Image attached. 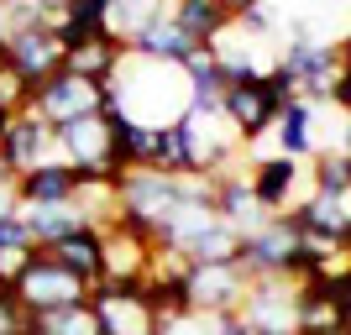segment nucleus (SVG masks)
Segmentation results:
<instances>
[{
    "label": "nucleus",
    "mask_w": 351,
    "mask_h": 335,
    "mask_svg": "<svg viewBox=\"0 0 351 335\" xmlns=\"http://www.w3.org/2000/svg\"><path fill=\"white\" fill-rule=\"evenodd\" d=\"M220 11L236 21V16H247V11H263V0H220Z\"/></svg>",
    "instance_id": "e433bc0d"
},
{
    "label": "nucleus",
    "mask_w": 351,
    "mask_h": 335,
    "mask_svg": "<svg viewBox=\"0 0 351 335\" xmlns=\"http://www.w3.org/2000/svg\"><path fill=\"white\" fill-rule=\"evenodd\" d=\"M32 335H105L95 304H69V309H47V314H32Z\"/></svg>",
    "instance_id": "393cba45"
},
{
    "label": "nucleus",
    "mask_w": 351,
    "mask_h": 335,
    "mask_svg": "<svg viewBox=\"0 0 351 335\" xmlns=\"http://www.w3.org/2000/svg\"><path fill=\"white\" fill-rule=\"evenodd\" d=\"M121 58H126V47L110 32H95V37H79V42L63 47V69L79 73V79H95V84H105L121 69Z\"/></svg>",
    "instance_id": "6ab92c4d"
},
{
    "label": "nucleus",
    "mask_w": 351,
    "mask_h": 335,
    "mask_svg": "<svg viewBox=\"0 0 351 335\" xmlns=\"http://www.w3.org/2000/svg\"><path fill=\"white\" fill-rule=\"evenodd\" d=\"M0 158H5L11 178L32 173V168H43V162H58V132H53L43 116L21 110V116L11 121V132L0 136Z\"/></svg>",
    "instance_id": "2eb2a0df"
},
{
    "label": "nucleus",
    "mask_w": 351,
    "mask_h": 335,
    "mask_svg": "<svg viewBox=\"0 0 351 335\" xmlns=\"http://www.w3.org/2000/svg\"><path fill=\"white\" fill-rule=\"evenodd\" d=\"M11 121H16V116H5V110H0V136H5V132H11Z\"/></svg>",
    "instance_id": "ea45409f"
},
{
    "label": "nucleus",
    "mask_w": 351,
    "mask_h": 335,
    "mask_svg": "<svg viewBox=\"0 0 351 335\" xmlns=\"http://www.w3.org/2000/svg\"><path fill=\"white\" fill-rule=\"evenodd\" d=\"M152 257H158V241L126 220H110L100 231V283H116V288H142L147 273H152Z\"/></svg>",
    "instance_id": "423d86ee"
},
{
    "label": "nucleus",
    "mask_w": 351,
    "mask_h": 335,
    "mask_svg": "<svg viewBox=\"0 0 351 335\" xmlns=\"http://www.w3.org/2000/svg\"><path fill=\"white\" fill-rule=\"evenodd\" d=\"M263 89H267V100L278 105V110H283V105H293V100H299V79H293V73L283 69V63H278V69H267V73H263Z\"/></svg>",
    "instance_id": "2f4dec72"
},
{
    "label": "nucleus",
    "mask_w": 351,
    "mask_h": 335,
    "mask_svg": "<svg viewBox=\"0 0 351 335\" xmlns=\"http://www.w3.org/2000/svg\"><path fill=\"white\" fill-rule=\"evenodd\" d=\"M189 79L178 63H158V58H142L126 47V58L121 69L105 79V110L121 121H136L147 132H158V126H178V121L189 116Z\"/></svg>",
    "instance_id": "f257e3e1"
},
{
    "label": "nucleus",
    "mask_w": 351,
    "mask_h": 335,
    "mask_svg": "<svg viewBox=\"0 0 351 335\" xmlns=\"http://www.w3.org/2000/svg\"><path fill=\"white\" fill-rule=\"evenodd\" d=\"M0 247H32V236H27V225H21V215L0 220Z\"/></svg>",
    "instance_id": "f704fd0d"
},
{
    "label": "nucleus",
    "mask_w": 351,
    "mask_h": 335,
    "mask_svg": "<svg viewBox=\"0 0 351 335\" xmlns=\"http://www.w3.org/2000/svg\"><path fill=\"white\" fill-rule=\"evenodd\" d=\"M247 184H252V199L263 204V215H289L293 204H304L309 194V168L304 162L283 158V152H273V158H257L247 168Z\"/></svg>",
    "instance_id": "9d476101"
},
{
    "label": "nucleus",
    "mask_w": 351,
    "mask_h": 335,
    "mask_svg": "<svg viewBox=\"0 0 351 335\" xmlns=\"http://www.w3.org/2000/svg\"><path fill=\"white\" fill-rule=\"evenodd\" d=\"M293 241H299L293 220L289 215H267L257 231L241 236V257H236V262L247 267V277H289Z\"/></svg>",
    "instance_id": "9b49d317"
},
{
    "label": "nucleus",
    "mask_w": 351,
    "mask_h": 335,
    "mask_svg": "<svg viewBox=\"0 0 351 335\" xmlns=\"http://www.w3.org/2000/svg\"><path fill=\"white\" fill-rule=\"evenodd\" d=\"M325 288H330V299H336V309L351 320V267L346 273H336V277H325Z\"/></svg>",
    "instance_id": "72a5a7b5"
},
{
    "label": "nucleus",
    "mask_w": 351,
    "mask_h": 335,
    "mask_svg": "<svg viewBox=\"0 0 351 335\" xmlns=\"http://www.w3.org/2000/svg\"><path fill=\"white\" fill-rule=\"evenodd\" d=\"M21 225H27L32 247H53V241H63L69 231H79L84 220H79V210L69 204H21Z\"/></svg>",
    "instance_id": "5701e85b"
},
{
    "label": "nucleus",
    "mask_w": 351,
    "mask_h": 335,
    "mask_svg": "<svg viewBox=\"0 0 351 335\" xmlns=\"http://www.w3.org/2000/svg\"><path fill=\"white\" fill-rule=\"evenodd\" d=\"M336 152H346V158H351V116H346V121H341V136H336Z\"/></svg>",
    "instance_id": "4c0bfd02"
},
{
    "label": "nucleus",
    "mask_w": 351,
    "mask_h": 335,
    "mask_svg": "<svg viewBox=\"0 0 351 335\" xmlns=\"http://www.w3.org/2000/svg\"><path fill=\"white\" fill-rule=\"evenodd\" d=\"M293 277H252L241 299V320L257 335H293Z\"/></svg>",
    "instance_id": "4468645a"
},
{
    "label": "nucleus",
    "mask_w": 351,
    "mask_h": 335,
    "mask_svg": "<svg viewBox=\"0 0 351 335\" xmlns=\"http://www.w3.org/2000/svg\"><path fill=\"white\" fill-rule=\"evenodd\" d=\"M184 257H189V262H236V257H241V236L215 220L205 236H194L189 247H184Z\"/></svg>",
    "instance_id": "c85d7f7f"
},
{
    "label": "nucleus",
    "mask_w": 351,
    "mask_h": 335,
    "mask_svg": "<svg viewBox=\"0 0 351 335\" xmlns=\"http://www.w3.org/2000/svg\"><path fill=\"white\" fill-rule=\"evenodd\" d=\"M0 58L37 89L43 79H53V73L63 69V37L53 27H11L5 47H0Z\"/></svg>",
    "instance_id": "ddd939ff"
},
{
    "label": "nucleus",
    "mask_w": 351,
    "mask_h": 335,
    "mask_svg": "<svg viewBox=\"0 0 351 335\" xmlns=\"http://www.w3.org/2000/svg\"><path fill=\"white\" fill-rule=\"evenodd\" d=\"M220 110H226V121L236 126L241 147L263 142V136L278 126V105L267 100L263 79H257V84H226V95H220Z\"/></svg>",
    "instance_id": "dca6fc26"
},
{
    "label": "nucleus",
    "mask_w": 351,
    "mask_h": 335,
    "mask_svg": "<svg viewBox=\"0 0 351 335\" xmlns=\"http://www.w3.org/2000/svg\"><path fill=\"white\" fill-rule=\"evenodd\" d=\"M351 320L336 309V299H330V288L320 277H309V283L293 288V335H336Z\"/></svg>",
    "instance_id": "a211bd4d"
},
{
    "label": "nucleus",
    "mask_w": 351,
    "mask_h": 335,
    "mask_svg": "<svg viewBox=\"0 0 351 335\" xmlns=\"http://www.w3.org/2000/svg\"><path fill=\"white\" fill-rule=\"evenodd\" d=\"M43 251L58 267H69L84 288L100 283V231H95V225H79V231H69L63 241H53V247H43Z\"/></svg>",
    "instance_id": "aec40b11"
},
{
    "label": "nucleus",
    "mask_w": 351,
    "mask_h": 335,
    "mask_svg": "<svg viewBox=\"0 0 351 335\" xmlns=\"http://www.w3.org/2000/svg\"><path fill=\"white\" fill-rule=\"evenodd\" d=\"M199 42H189L184 32L173 27V21H158V27H147L142 37L132 42V53H142V58H158V63H184Z\"/></svg>",
    "instance_id": "bb28decb"
},
{
    "label": "nucleus",
    "mask_w": 351,
    "mask_h": 335,
    "mask_svg": "<svg viewBox=\"0 0 351 335\" xmlns=\"http://www.w3.org/2000/svg\"><path fill=\"white\" fill-rule=\"evenodd\" d=\"M210 194H215V215H220V225H231L236 236H247V231H257L263 225V204L252 199V184H247V173L241 168H231V173H215L210 178Z\"/></svg>",
    "instance_id": "f3484780"
},
{
    "label": "nucleus",
    "mask_w": 351,
    "mask_h": 335,
    "mask_svg": "<svg viewBox=\"0 0 351 335\" xmlns=\"http://www.w3.org/2000/svg\"><path fill=\"white\" fill-rule=\"evenodd\" d=\"M278 63L299 79V100L304 105H330L341 73V42H315V37H293L283 42Z\"/></svg>",
    "instance_id": "1a4fd4ad"
},
{
    "label": "nucleus",
    "mask_w": 351,
    "mask_h": 335,
    "mask_svg": "<svg viewBox=\"0 0 351 335\" xmlns=\"http://www.w3.org/2000/svg\"><path fill=\"white\" fill-rule=\"evenodd\" d=\"M89 304L100 314L105 335H162V320L152 314L142 288H116V283H95L89 288Z\"/></svg>",
    "instance_id": "f8f14e48"
},
{
    "label": "nucleus",
    "mask_w": 351,
    "mask_h": 335,
    "mask_svg": "<svg viewBox=\"0 0 351 335\" xmlns=\"http://www.w3.org/2000/svg\"><path fill=\"white\" fill-rule=\"evenodd\" d=\"M58 162H69L79 178H116V126L105 110L58 126Z\"/></svg>",
    "instance_id": "20e7f679"
},
{
    "label": "nucleus",
    "mask_w": 351,
    "mask_h": 335,
    "mask_svg": "<svg viewBox=\"0 0 351 335\" xmlns=\"http://www.w3.org/2000/svg\"><path fill=\"white\" fill-rule=\"evenodd\" d=\"M73 189H79V173L69 162H43V168L16 178V199L21 204H69Z\"/></svg>",
    "instance_id": "412c9836"
},
{
    "label": "nucleus",
    "mask_w": 351,
    "mask_h": 335,
    "mask_svg": "<svg viewBox=\"0 0 351 335\" xmlns=\"http://www.w3.org/2000/svg\"><path fill=\"white\" fill-rule=\"evenodd\" d=\"M247 288H252V277H247L241 262H189V273H184L189 314H210V320H231V314H241Z\"/></svg>",
    "instance_id": "39448f33"
},
{
    "label": "nucleus",
    "mask_w": 351,
    "mask_h": 335,
    "mask_svg": "<svg viewBox=\"0 0 351 335\" xmlns=\"http://www.w3.org/2000/svg\"><path fill=\"white\" fill-rule=\"evenodd\" d=\"M178 69H184V79H189L194 105H220V95H226V69L210 58V47H194Z\"/></svg>",
    "instance_id": "b1692460"
},
{
    "label": "nucleus",
    "mask_w": 351,
    "mask_h": 335,
    "mask_svg": "<svg viewBox=\"0 0 351 335\" xmlns=\"http://www.w3.org/2000/svg\"><path fill=\"white\" fill-rule=\"evenodd\" d=\"M0 184H11V168H5V158H0Z\"/></svg>",
    "instance_id": "a19ab883"
},
{
    "label": "nucleus",
    "mask_w": 351,
    "mask_h": 335,
    "mask_svg": "<svg viewBox=\"0 0 351 335\" xmlns=\"http://www.w3.org/2000/svg\"><path fill=\"white\" fill-rule=\"evenodd\" d=\"M11 215H21V199H16V178H11V184H0V220H11Z\"/></svg>",
    "instance_id": "c9c22d12"
},
{
    "label": "nucleus",
    "mask_w": 351,
    "mask_h": 335,
    "mask_svg": "<svg viewBox=\"0 0 351 335\" xmlns=\"http://www.w3.org/2000/svg\"><path fill=\"white\" fill-rule=\"evenodd\" d=\"M116 189H121V220L158 241L162 225L178 215V204L189 199V178H168L158 168H132V173L116 178Z\"/></svg>",
    "instance_id": "f03ea898"
},
{
    "label": "nucleus",
    "mask_w": 351,
    "mask_h": 335,
    "mask_svg": "<svg viewBox=\"0 0 351 335\" xmlns=\"http://www.w3.org/2000/svg\"><path fill=\"white\" fill-rule=\"evenodd\" d=\"M11 293L21 299L27 314H47V309H69V304H84V299H89L84 283H79L69 267H58L43 247H37V257L27 262V273L11 283Z\"/></svg>",
    "instance_id": "6e6552de"
},
{
    "label": "nucleus",
    "mask_w": 351,
    "mask_h": 335,
    "mask_svg": "<svg viewBox=\"0 0 351 335\" xmlns=\"http://www.w3.org/2000/svg\"><path fill=\"white\" fill-rule=\"evenodd\" d=\"M178 136L189 147L194 178H215V173H231L236 168L241 136H236V126L226 121L220 105H189V116L178 121Z\"/></svg>",
    "instance_id": "7ed1b4c3"
},
{
    "label": "nucleus",
    "mask_w": 351,
    "mask_h": 335,
    "mask_svg": "<svg viewBox=\"0 0 351 335\" xmlns=\"http://www.w3.org/2000/svg\"><path fill=\"white\" fill-rule=\"evenodd\" d=\"M27 105H32V84L5 58H0V110H5V116H21Z\"/></svg>",
    "instance_id": "c756f323"
},
{
    "label": "nucleus",
    "mask_w": 351,
    "mask_h": 335,
    "mask_svg": "<svg viewBox=\"0 0 351 335\" xmlns=\"http://www.w3.org/2000/svg\"><path fill=\"white\" fill-rule=\"evenodd\" d=\"M32 116H43L53 132L58 126H69V121L79 116H95V110H105V84H95V79H79V73L58 69L53 79H43V84L32 89Z\"/></svg>",
    "instance_id": "0eeeda50"
},
{
    "label": "nucleus",
    "mask_w": 351,
    "mask_h": 335,
    "mask_svg": "<svg viewBox=\"0 0 351 335\" xmlns=\"http://www.w3.org/2000/svg\"><path fill=\"white\" fill-rule=\"evenodd\" d=\"M0 335H32V314L11 288H0Z\"/></svg>",
    "instance_id": "7c9ffc66"
},
{
    "label": "nucleus",
    "mask_w": 351,
    "mask_h": 335,
    "mask_svg": "<svg viewBox=\"0 0 351 335\" xmlns=\"http://www.w3.org/2000/svg\"><path fill=\"white\" fill-rule=\"evenodd\" d=\"M37 257V247H0V288H11L27 273V262Z\"/></svg>",
    "instance_id": "473e14b6"
},
{
    "label": "nucleus",
    "mask_w": 351,
    "mask_h": 335,
    "mask_svg": "<svg viewBox=\"0 0 351 335\" xmlns=\"http://www.w3.org/2000/svg\"><path fill=\"white\" fill-rule=\"evenodd\" d=\"M5 37H11V16H5V5H0V47H5Z\"/></svg>",
    "instance_id": "58836bf2"
},
{
    "label": "nucleus",
    "mask_w": 351,
    "mask_h": 335,
    "mask_svg": "<svg viewBox=\"0 0 351 335\" xmlns=\"http://www.w3.org/2000/svg\"><path fill=\"white\" fill-rule=\"evenodd\" d=\"M226 21H231V16L220 11V0H178V11H173V27L184 32L189 42H199V47H205Z\"/></svg>",
    "instance_id": "a878e982"
},
{
    "label": "nucleus",
    "mask_w": 351,
    "mask_h": 335,
    "mask_svg": "<svg viewBox=\"0 0 351 335\" xmlns=\"http://www.w3.org/2000/svg\"><path fill=\"white\" fill-rule=\"evenodd\" d=\"M147 168H158L168 178H194V162H189V147H184L178 126H158L152 132V162Z\"/></svg>",
    "instance_id": "cd10ccee"
},
{
    "label": "nucleus",
    "mask_w": 351,
    "mask_h": 335,
    "mask_svg": "<svg viewBox=\"0 0 351 335\" xmlns=\"http://www.w3.org/2000/svg\"><path fill=\"white\" fill-rule=\"evenodd\" d=\"M273 142H278L283 158L293 162H309L315 152H320V142H315V105L304 100H293L278 110V126H273Z\"/></svg>",
    "instance_id": "4be33fe9"
}]
</instances>
